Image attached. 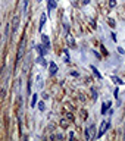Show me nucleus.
I'll return each mask as SVG.
<instances>
[{"instance_id":"1","label":"nucleus","mask_w":125,"mask_h":141,"mask_svg":"<svg viewBox=\"0 0 125 141\" xmlns=\"http://www.w3.org/2000/svg\"><path fill=\"white\" fill-rule=\"evenodd\" d=\"M97 137V134H96V127L94 125H90L87 129H85V138L87 140H93V138H96Z\"/></svg>"},{"instance_id":"2","label":"nucleus","mask_w":125,"mask_h":141,"mask_svg":"<svg viewBox=\"0 0 125 141\" xmlns=\"http://www.w3.org/2000/svg\"><path fill=\"white\" fill-rule=\"evenodd\" d=\"M109 127H111V124H109L108 121H103V122L100 124V128H99V134H97V137H102V135L109 129Z\"/></svg>"},{"instance_id":"3","label":"nucleus","mask_w":125,"mask_h":141,"mask_svg":"<svg viewBox=\"0 0 125 141\" xmlns=\"http://www.w3.org/2000/svg\"><path fill=\"white\" fill-rule=\"evenodd\" d=\"M35 50L38 51V54H40V56H46V54H47V51H49V50H47V49H46L43 44H38V46H35Z\"/></svg>"},{"instance_id":"4","label":"nucleus","mask_w":125,"mask_h":141,"mask_svg":"<svg viewBox=\"0 0 125 141\" xmlns=\"http://www.w3.org/2000/svg\"><path fill=\"white\" fill-rule=\"evenodd\" d=\"M46 18H47V15L46 13H41V16H40V24H38V29L41 31L43 28H44V25H46Z\"/></svg>"},{"instance_id":"5","label":"nucleus","mask_w":125,"mask_h":141,"mask_svg":"<svg viewBox=\"0 0 125 141\" xmlns=\"http://www.w3.org/2000/svg\"><path fill=\"white\" fill-rule=\"evenodd\" d=\"M41 41H43V46L49 50V49H50V40H49V37L44 35V34H41Z\"/></svg>"},{"instance_id":"6","label":"nucleus","mask_w":125,"mask_h":141,"mask_svg":"<svg viewBox=\"0 0 125 141\" xmlns=\"http://www.w3.org/2000/svg\"><path fill=\"white\" fill-rule=\"evenodd\" d=\"M49 72H50V75H55L57 72V66H56L55 62H50L49 63Z\"/></svg>"},{"instance_id":"7","label":"nucleus","mask_w":125,"mask_h":141,"mask_svg":"<svg viewBox=\"0 0 125 141\" xmlns=\"http://www.w3.org/2000/svg\"><path fill=\"white\" fill-rule=\"evenodd\" d=\"M22 51H24V43H21V46H19V50H18V57H16V63H19V62H21V59H22Z\"/></svg>"},{"instance_id":"8","label":"nucleus","mask_w":125,"mask_h":141,"mask_svg":"<svg viewBox=\"0 0 125 141\" xmlns=\"http://www.w3.org/2000/svg\"><path fill=\"white\" fill-rule=\"evenodd\" d=\"M13 32H16V29H18V26H19V16L16 15V16H13Z\"/></svg>"},{"instance_id":"9","label":"nucleus","mask_w":125,"mask_h":141,"mask_svg":"<svg viewBox=\"0 0 125 141\" xmlns=\"http://www.w3.org/2000/svg\"><path fill=\"white\" fill-rule=\"evenodd\" d=\"M47 4H49V12L50 10H53V9H56V6H57V3H56V0H47Z\"/></svg>"},{"instance_id":"10","label":"nucleus","mask_w":125,"mask_h":141,"mask_svg":"<svg viewBox=\"0 0 125 141\" xmlns=\"http://www.w3.org/2000/svg\"><path fill=\"white\" fill-rule=\"evenodd\" d=\"M37 63H40V65H43V66H47V62L44 60V56H40V54H38V57H37Z\"/></svg>"},{"instance_id":"11","label":"nucleus","mask_w":125,"mask_h":141,"mask_svg":"<svg viewBox=\"0 0 125 141\" xmlns=\"http://www.w3.org/2000/svg\"><path fill=\"white\" fill-rule=\"evenodd\" d=\"M91 71H93V74H94V77H96L97 79H102V75H100V72L97 71V68H94V66H91Z\"/></svg>"},{"instance_id":"12","label":"nucleus","mask_w":125,"mask_h":141,"mask_svg":"<svg viewBox=\"0 0 125 141\" xmlns=\"http://www.w3.org/2000/svg\"><path fill=\"white\" fill-rule=\"evenodd\" d=\"M112 81H113L115 84H118V85H122V84H125V82L122 81V79H121V78H118V77H115V75L112 77Z\"/></svg>"},{"instance_id":"13","label":"nucleus","mask_w":125,"mask_h":141,"mask_svg":"<svg viewBox=\"0 0 125 141\" xmlns=\"http://www.w3.org/2000/svg\"><path fill=\"white\" fill-rule=\"evenodd\" d=\"M109 106H111V102H108V103H103V107H102V115H105V113H106V110L109 109Z\"/></svg>"},{"instance_id":"14","label":"nucleus","mask_w":125,"mask_h":141,"mask_svg":"<svg viewBox=\"0 0 125 141\" xmlns=\"http://www.w3.org/2000/svg\"><path fill=\"white\" fill-rule=\"evenodd\" d=\"M37 81H38V84H37V85H38V88H43V87H44V84H43V78H41L40 75L37 77Z\"/></svg>"},{"instance_id":"15","label":"nucleus","mask_w":125,"mask_h":141,"mask_svg":"<svg viewBox=\"0 0 125 141\" xmlns=\"http://www.w3.org/2000/svg\"><path fill=\"white\" fill-rule=\"evenodd\" d=\"M37 103V94H32V100H31V107H35Z\"/></svg>"},{"instance_id":"16","label":"nucleus","mask_w":125,"mask_h":141,"mask_svg":"<svg viewBox=\"0 0 125 141\" xmlns=\"http://www.w3.org/2000/svg\"><path fill=\"white\" fill-rule=\"evenodd\" d=\"M68 43H69V44H71V46H72V49H75V41H74V38H72V37H71V35H69V37H68Z\"/></svg>"},{"instance_id":"17","label":"nucleus","mask_w":125,"mask_h":141,"mask_svg":"<svg viewBox=\"0 0 125 141\" xmlns=\"http://www.w3.org/2000/svg\"><path fill=\"white\" fill-rule=\"evenodd\" d=\"M38 109H40L41 112H44V109H46V107H44V103H43V102H40V103H38Z\"/></svg>"},{"instance_id":"18","label":"nucleus","mask_w":125,"mask_h":141,"mask_svg":"<svg viewBox=\"0 0 125 141\" xmlns=\"http://www.w3.org/2000/svg\"><path fill=\"white\" fill-rule=\"evenodd\" d=\"M60 125L62 127H68V119H62L60 121Z\"/></svg>"},{"instance_id":"19","label":"nucleus","mask_w":125,"mask_h":141,"mask_svg":"<svg viewBox=\"0 0 125 141\" xmlns=\"http://www.w3.org/2000/svg\"><path fill=\"white\" fill-rule=\"evenodd\" d=\"M109 6L111 7H115L116 6V0H109Z\"/></svg>"},{"instance_id":"20","label":"nucleus","mask_w":125,"mask_h":141,"mask_svg":"<svg viewBox=\"0 0 125 141\" xmlns=\"http://www.w3.org/2000/svg\"><path fill=\"white\" fill-rule=\"evenodd\" d=\"M109 25H111V26L113 28V26H115L116 24H115V21H113V19H109Z\"/></svg>"},{"instance_id":"21","label":"nucleus","mask_w":125,"mask_h":141,"mask_svg":"<svg viewBox=\"0 0 125 141\" xmlns=\"http://www.w3.org/2000/svg\"><path fill=\"white\" fill-rule=\"evenodd\" d=\"M27 4H28V0H24V10H27Z\"/></svg>"},{"instance_id":"22","label":"nucleus","mask_w":125,"mask_h":141,"mask_svg":"<svg viewBox=\"0 0 125 141\" xmlns=\"http://www.w3.org/2000/svg\"><path fill=\"white\" fill-rule=\"evenodd\" d=\"M118 51H119L121 54H124V53H125V51H124V49H121V47H118Z\"/></svg>"},{"instance_id":"23","label":"nucleus","mask_w":125,"mask_h":141,"mask_svg":"<svg viewBox=\"0 0 125 141\" xmlns=\"http://www.w3.org/2000/svg\"><path fill=\"white\" fill-rule=\"evenodd\" d=\"M90 3V0H84V4H88Z\"/></svg>"},{"instance_id":"24","label":"nucleus","mask_w":125,"mask_h":141,"mask_svg":"<svg viewBox=\"0 0 125 141\" xmlns=\"http://www.w3.org/2000/svg\"><path fill=\"white\" fill-rule=\"evenodd\" d=\"M124 140H125V134H124Z\"/></svg>"}]
</instances>
